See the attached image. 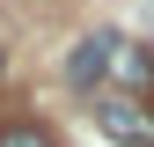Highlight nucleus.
I'll list each match as a JSON object with an SVG mask.
<instances>
[{"label": "nucleus", "mask_w": 154, "mask_h": 147, "mask_svg": "<svg viewBox=\"0 0 154 147\" xmlns=\"http://www.w3.org/2000/svg\"><path fill=\"white\" fill-rule=\"evenodd\" d=\"M95 125H103L118 147H154V96H110L103 110H95Z\"/></svg>", "instance_id": "nucleus-1"}, {"label": "nucleus", "mask_w": 154, "mask_h": 147, "mask_svg": "<svg viewBox=\"0 0 154 147\" xmlns=\"http://www.w3.org/2000/svg\"><path fill=\"white\" fill-rule=\"evenodd\" d=\"M103 74L125 88V96H154V52H147V44H132V37H110Z\"/></svg>", "instance_id": "nucleus-2"}, {"label": "nucleus", "mask_w": 154, "mask_h": 147, "mask_svg": "<svg viewBox=\"0 0 154 147\" xmlns=\"http://www.w3.org/2000/svg\"><path fill=\"white\" fill-rule=\"evenodd\" d=\"M110 37H118V30H95V37H81V44L66 52V88H73V96L103 81V59H110Z\"/></svg>", "instance_id": "nucleus-3"}, {"label": "nucleus", "mask_w": 154, "mask_h": 147, "mask_svg": "<svg viewBox=\"0 0 154 147\" xmlns=\"http://www.w3.org/2000/svg\"><path fill=\"white\" fill-rule=\"evenodd\" d=\"M0 147H59L37 118H0Z\"/></svg>", "instance_id": "nucleus-4"}]
</instances>
